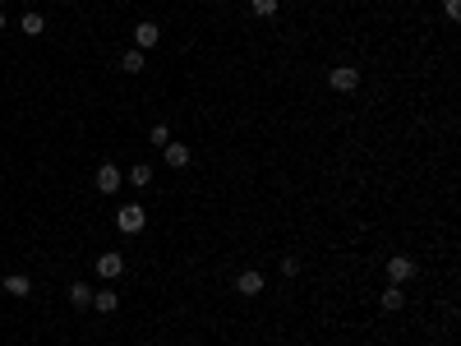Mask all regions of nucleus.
I'll return each instance as SVG.
<instances>
[{
	"instance_id": "f257e3e1",
	"label": "nucleus",
	"mask_w": 461,
	"mask_h": 346,
	"mask_svg": "<svg viewBox=\"0 0 461 346\" xmlns=\"http://www.w3.org/2000/svg\"><path fill=\"white\" fill-rule=\"evenodd\" d=\"M116 226H121L125 235H139L143 226H148V212H143L139 203H125V208H116Z\"/></svg>"
},
{
	"instance_id": "f03ea898",
	"label": "nucleus",
	"mask_w": 461,
	"mask_h": 346,
	"mask_svg": "<svg viewBox=\"0 0 461 346\" xmlns=\"http://www.w3.org/2000/svg\"><path fill=\"white\" fill-rule=\"evenodd\" d=\"M411 277H415V258H406V254L387 258V282H392V286H406Z\"/></svg>"
},
{
	"instance_id": "7ed1b4c3",
	"label": "nucleus",
	"mask_w": 461,
	"mask_h": 346,
	"mask_svg": "<svg viewBox=\"0 0 461 346\" xmlns=\"http://www.w3.org/2000/svg\"><path fill=\"white\" fill-rule=\"evenodd\" d=\"M328 83H332L337 92H355V88H360V69H355V65H337V69L328 74Z\"/></svg>"
},
{
	"instance_id": "20e7f679",
	"label": "nucleus",
	"mask_w": 461,
	"mask_h": 346,
	"mask_svg": "<svg viewBox=\"0 0 461 346\" xmlns=\"http://www.w3.org/2000/svg\"><path fill=\"white\" fill-rule=\"evenodd\" d=\"M121 272H125V258L116 254V249H102V254H97V277L102 282H116Z\"/></svg>"
},
{
	"instance_id": "39448f33",
	"label": "nucleus",
	"mask_w": 461,
	"mask_h": 346,
	"mask_svg": "<svg viewBox=\"0 0 461 346\" xmlns=\"http://www.w3.org/2000/svg\"><path fill=\"white\" fill-rule=\"evenodd\" d=\"M92 180H97V190L102 194H116V190H121V171H116V167H111V162H102V167H97V176H92Z\"/></svg>"
},
{
	"instance_id": "423d86ee",
	"label": "nucleus",
	"mask_w": 461,
	"mask_h": 346,
	"mask_svg": "<svg viewBox=\"0 0 461 346\" xmlns=\"http://www.w3.org/2000/svg\"><path fill=\"white\" fill-rule=\"evenodd\" d=\"M162 157H166V167H171V171H185V167H189V148L176 144V139L162 148Z\"/></svg>"
},
{
	"instance_id": "0eeeda50",
	"label": "nucleus",
	"mask_w": 461,
	"mask_h": 346,
	"mask_svg": "<svg viewBox=\"0 0 461 346\" xmlns=\"http://www.w3.org/2000/svg\"><path fill=\"white\" fill-rule=\"evenodd\" d=\"M92 310H97V314H116V310H121V296H116L111 286L92 291Z\"/></svg>"
},
{
	"instance_id": "6e6552de",
	"label": "nucleus",
	"mask_w": 461,
	"mask_h": 346,
	"mask_svg": "<svg viewBox=\"0 0 461 346\" xmlns=\"http://www.w3.org/2000/svg\"><path fill=\"white\" fill-rule=\"evenodd\" d=\"M157 37H162V28H157V23H139V28H134V46H139V51L157 46Z\"/></svg>"
},
{
	"instance_id": "1a4fd4ad",
	"label": "nucleus",
	"mask_w": 461,
	"mask_h": 346,
	"mask_svg": "<svg viewBox=\"0 0 461 346\" xmlns=\"http://www.w3.org/2000/svg\"><path fill=\"white\" fill-rule=\"evenodd\" d=\"M235 291H240V296H259V291H263V272H240V277H235Z\"/></svg>"
},
{
	"instance_id": "9d476101",
	"label": "nucleus",
	"mask_w": 461,
	"mask_h": 346,
	"mask_svg": "<svg viewBox=\"0 0 461 346\" xmlns=\"http://www.w3.org/2000/svg\"><path fill=\"white\" fill-rule=\"evenodd\" d=\"M378 305H383L387 314H397L401 305H406V291H401V286H383V296H378Z\"/></svg>"
},
{
	"instance_id": "9b49d317",
	"label": "nucleus",
	"mask_w": 461,
	"mask_h": 346,
	"mask_svg": "<svg viewBox=\"0 0 461 346\" xmlns=\"http://www.w3.org/2000/svg\"><path fill=\"white\" fill-rule=\"evenodd\" d=\"M69 305H74V310H88V305H92V286H88V282H74V286H69Z\"/></svg>"
},
{
	"instance_id": "f8f14e48",
	"label": "nucleus",
	"mask_w": 461,
	"mask_h": 346,
	"mask_svg": "<svg viewBox=\"0 0 461 346\" xmlns=\"http://www.w3.org/2000/svg\"><path fill=\"white\" fill-rule=\"evenodd\" d=\"M5 291H10L14 300H23V296H28V291H33V282L23 277V272H14V277H5Z\"/></svg>"
},
{
	"instance_id": "ddd939ff",
	"label": "nucleus",
	"mask_w": 461,
	"mask_h": 346,
	"mask_svg": "<svg viewBox=\"0 0 461 346\" xmlns=\"http://www.w3.org/2000/svg\"><path fill=\"white\" fill-rule=\"evenodd\" d=\"M143 65H148V60H143V51H139V46L121 56V69H125V74H143Z\"/></svg>"
},
{
	"instance_id": "4468645a",
	"label": "nucleus",
	"mask_w": 461,
	"mask_h": 346,
	"mask_svg": "<svg viewBox=\"0 0 461 346\" xmlns=\"http://www.w3.org/2000/svg\"><path fill=\"white\" fill-rule=\"evenodd\" d=\"M19 28H23L28 37H37V33H46V19H42L37 10H28V14H23V23H19Z\"/></svg>"
},
{
	"instance_id": "2eb2a0df",
	"label": "nucleus",
	"mask_w": 461,
	"mask_h": 346,
	"mask_svg": "<svg viewBox=\"0 0 461 346\" xmlns=\"http://www.w3.org/2000/svg\"><path fill=\"white\" fill-rule=\"evenodd\" d=\"M125 180H130L134 190H143V185L153 180V167H143V162H139V167H134V171H130V176H125Z\"/></svg>"
},
{
	"instance_id": "dca6fc26",
	"label": "nucleus",
	"mask_w": 461,
	"mask_h": 346,
	"mask_svg": "<svg viewBox=\"0 0 461 346\" xmlns=\"http://www.w3.org/2000/svg\"><path fill=\"white\" fill-rule=\"evenodd\" d=\"M277 5H282V0H249V10L259 14V19H268V14H277Z\"/></svg>"
},
{
	"instance_id": "f3484780",
	"label": "nucleus",
	"mask_w": 461,
	"mask_h": 346,
	"mask_svg": "<svg viewBox=\"0 0 461 346\" xmlns=\"http://www.w3.org/2000/svg\"><path fill=\"white\" fill-rule=\"evenodd\" d=\"M148 144L166 148V144H171V130H166V125H153V134H148Z\"/></svg>"
},
{
	"instance_id": "a211bd4d",
	"label": "nucleus",
	"mask_w": 461,
	"mask_h": 346,
	"mask_svg": "<svg viewBox=\"0 0 461 346\" xmlns=\"http://www.w3.org/2000/svg\"><path fill=\"white\" fill-rule=\"evenodd\" d=\"M296 272H300V258L286 254V258H282V277H296Z\"/></svg>"
},
{
	"instance_id": "6ab92c4d",
	"label": "nucleus",
	"mask_w": 461,
	"mask_h": 346,
	"mask_svg": "<svg viewBox=\"0 0 461 346\" xmlns=\"http://www.w3.org/2000/svg\"><path fill=\"white\" fill-rule=\"evenodd\" d=\"M443 10H448V19H461V0H448Z\"/></svg>"
},
{
	"instance_id": "aec40b11",
	"label": "nucleus",
	"mask_w": 461,
	"mask_h": 346,
	"mask_svg": "<svg viewBox=\"0 0 461 346\" xmlns=\"http://www.w3.org/2000/svg\"><path fill=\"white\" fill-rule=\"evenodd\" d=\"M0 28H5V10H0Z\"/></svg>"
}]
</instances>
